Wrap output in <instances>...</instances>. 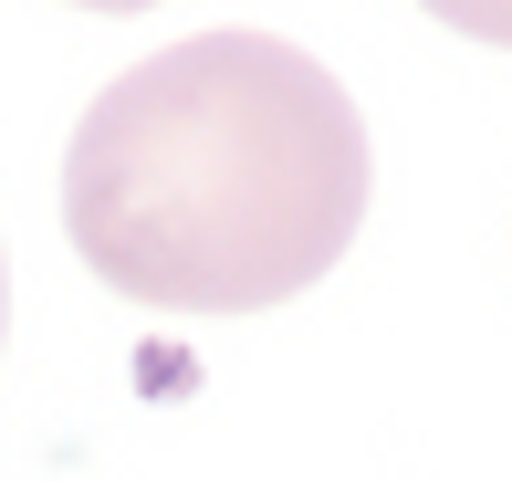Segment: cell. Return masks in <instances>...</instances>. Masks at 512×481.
<instances>
[{
	"label": "cell",
	"instance_id": "cell-1",
	"mask_svg": "<svg viewBox=\"0 0 512 481\" xmlns=\"http://www.w3.org/2000/svg\"><path fill=\"white\" fill-rule=\"evenodd\" d=\"M377 189L366 116L283 32H199L84 105L63 231L84 272L157 314H262L345 262Z\"/></svg>",
	"mask_w": 512,
	"mask_h": 481
},
{
	"label": "cell",
	"instance_id": "cell-2",
	"mask_svg": "<svg viewBox=\"0 0 512 481\" xmlns=\"http://www.w3.org/2000/svg\"><path fill=\"white\" fill-rule=\"evenodd\" d=\"M418 11L450 21L460 42H502V53H512V0H418Z\"/></svg>",
	"mask_w": 512,
	"mask_h": 481
},
{
	"label": "cell",
	"instance_id": "cell-3",
	"mask_svg": "<svg viewBox=\"0 0 512 481\" xmlns=\"http://www.w3.org/2000/svg\"><path fill=\"white\" fill-rule=\"evenodd\" d=\"M74 11H147V0H74Z\"/></svg>",
	"mask_w": 512,
	"mask_h": 481
},
{
	"label": "cell",
	"instance_id": "cell-4",
	"mask_svg": "<svg viewBox=\"0 0 512 481\" xmlns=\"http://www.w3.org/2000/svg\"><path fill=\"white\" fill-rule=\"evenodd\" d=\"M0 335H11V262H0Z\"/></svg>",
	"mask_w": 512,
	"mask_h": 481
}]
</instances>
